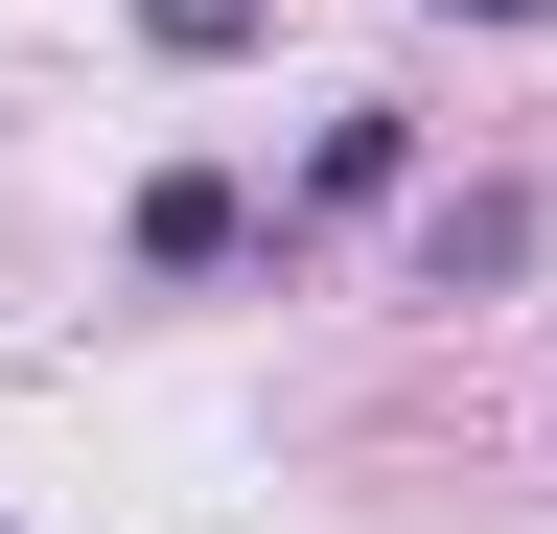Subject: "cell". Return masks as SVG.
Segmentation results:
<instances>
[{
    "instance_id": "cell-3",
    "label": "cell",
    "mask_w": 557,
    "mask_h": 534,
    "mask_svg": "<svg viewBox=\"0 0 557 534\" xmlns=\"http://www.w3.org/2000/svg\"><path fill=\"white\" fill-rule=\"evenodd\" d=\"M395 186H418V116H325L302 140V210H395Z\"/></svg>"
},
{
    "instance_id": "cell-1",
    "label": "cell",
    "mask_w": 557,
    "mask_h": 534,
    "mask_svg": "<svg viewBox=\"0 0 557 534\" xmlns=\"http://www.w3.org/2000/svg\"><path fill=\"white\" fill-rule=\"evenodd\" d=\"M233 256H256V186L233 163H163V186H139V280H233Z\"/></svg>"
},
{
    "instance_id": "cell-2",
    "label": "cell",
    "mask_w": 557,
    "mask_h": 534,
    "mask_svg": "<svg viewBox=\"0 0 557 534\" xmlns=\"http://www.w3.org/2000/svg\"><path fill=\"white\" fill-rule=\"evenodd\" d=\"M511 256H534V186H442V210H418V280H442V302L511 280Z\"/></svg>"
},
{
    "instance_id": "cell-4",
    "label": "cell",
    "mask_w": 557,
    "mask_h": 534,
    "mask_svg": "<svg viewBox=\"0 0 557 534\" xmlns=\"http://www.w3.org/2000/svg\"><path fill=\"white\" fill-rule=\"evenodd\" d=\"M139 47L163 71H233V47H278V0H139Z\"/></svg>"
},
{
    "instance_id": "cell-5",
    "label": "cell",
    "mask_w": 557,
    "mask_h": 534,
    "mask_svg": "<svg viewBox=\"0 0 557 534\" xmlns=\"http://www.w3.org/2000/svg\"><path fill=\"white\" fill-rule=\"evenodd\" d=\"M442 24H557V0H442Z\"/></svg>"
}]
</instances>
